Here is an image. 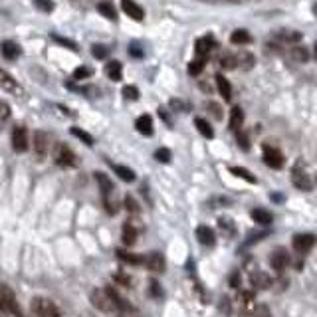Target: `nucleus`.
<instances>
[{"instance_id": "33", "label": "nucleus", "mask_w": 317, "mask_h": 317, "mask_svg": "<svg viewBox=\"0 0 317 317\" xmlns=\"http://www.w3.org/2000/svg\"><path fill=\"white\" fill-rule=\"evenodd\" d=\"M230 42L238 44V46H244V44H250L252 42V36L246 30H236V32H232V36H230Z\"/></svg>"}, {"instance_id": "45", "label": "nucleus", "mask_w": 317, "mask_h": 317, "mask_svg": "<svg viewBox=\"0 0 317 317\" xmlns=\"http://www.w3.org/2000/svg\"><path fill=\"white\" fill-rule=\"evenodd\" d=\"M10 117V107L4 103V101H0V127H2Z\"/></svg>"}, {"instance_id": "58", "label": "nucleus", "mask_w": 317, "mask_h": 317, "mask_svg": "<svg viewBox=\"0 0 317 317\" xmlns=\"http://www.w3.org/2000/svg\"><path fill=\"white\" fill-rule=\"evenodd\" d=\"M313 14H315V16H317V2H315V4H313Z\"/></svg>"}, {"instance_id": "15", "label": "nucleus", "mask_w": 317, "mask_h": 317, "mask_svg": "<svg viewBox=\"0 0 317 317\" xmlns=\"http://www.w3.org/2000/svg\"><path fill=\"white\" fill-rule=\"evenodd\" d=\"M0 52H2V56L6 57V60H18L22 50L16 42H10V40H4L2 44H0Z\"/></svg>"}, {"instance_id": "38", "label": "nucleus", "mask_w": 317, "mask_h": 317, "mask_svg": "<svg viewBox=\"0 0 317 317\" xmlns=\"http://www.w3.org/2000/svg\"><path fill=\"white\" fill-rule=\"evenodd\" d=\"M92 75H93V70L90 66H79L74 72V79H90Z\"/></svg>"}, {"instance_id": "1", "label": "nucleus", "mask_w": 317, "mask_h": 317, "mask_svg": "<svg viewBox=\"0 0 317 317\" xmlns=\"http://www.w3.org/2000/svg\"><path fill=\"white\" fill-rule=\"evenodd\" d=\"M232 307H234V311L238 313V315H248V313H252V311H256V296H254V292H250V290H240L238 292V296H236V299L232 301Z\"/></svg>"}, {"instance_id": "56", "label": "nucleus", "mask_w": 317, "mask_h": 317, "mask_svg": "<svg viewBox=\"0 0 317 317\" xmlns=\"http://www.w3.org/2000/svg\"><path fill=\"white\" fill-rule=\"evenodd\" d=\"M274 200H276V203H281V196H280V192H274V196H272Z\"/></svg>"}, {"instance_id": "7", "label": "nucleus", "mask_w": 317, "mask_h": 317, "mask_svg": "<svg viewBox=\"0 0 317 317\" xmlns=\"http://www.w3.org/2000/svg\"><path fill=\"white\" fill-rule=\"evenodd\" d=\"M290 262H292V258H290V254L285 252V248H276L270 254V266L276 272H283L287 266H290Z\"/></svg>"}, {"instance_id": "8", "label": "nucleus", "mask_w": 317, "mask_h": 317, "mask_svg": "<svg viewBox=\"0 0 317 317\" xmlns=\"http://www.w3.org/2000/svg\"><path fill=\"white\" fill-rule=\"evenodd\" d=\"M12 147L16 153H26L28 149V133L22 125H16L12 129Z\"/></svg>"}, {"instance_id": "31", "label": "nucleus", "mask_w": 317, "mask_h": 317, "mask_svg": "<svg viewBox=\"0 0 317 317\" xmlns=\"http://www.w3.org/2000/svg\"><path fill=\"white\" fill-rule=\"evenodd\" d=\"M113 170L117 172V177L121 179V181H125V183H133L137 177H135V172L131 170V168H127V167H121V165H115L113 167Z\"/></svg>"}, {"instance_id": "13", "label": "nucleus", "mask_w": 317, "mask_h": 317, "mask_svg": "<svg viewBox=\"0 0 317 317\" xmlns=\"http://www.w3.org/2000/svg\"><path fill=\"white\" fill-rule=\"evenodd\" d=\"M250 283L256 287V290H268V287L272 285V278L260 270H256L250 274Z\"/></svg>"}, {"instance_id": "9", "label": "nucleus", "mask_w": 317, "mask_h": 317, "mask_svg": "<svg viewBox=\"0 0 317 317\" xmlns=\"http://www.w3.org/2000/svg\"><path fill=\"white\" fill-rule=\"evenodd\" d=\"M264 163L272 168H281L283 165V155L278 147H272V145H264Z\"/></svg>"}, {"instance_id": "37", "label": "nucleus", "mask_w": 317, "mask_h": 317, "mask_svg": "<svg viewBox=\"0 0 317 317\" xmlns=\"http://www.w3.org/2000/svg\"><path fill=\"white\" fill-rule=\"evenodd\" d=\"M70 133H72L74 137H77L81 143H85V145H93V137H92L90 133H85L83 129H79V127H72Z\"/></svg>"}, {"instance_id": "30", "label": "nucleus", "mask_w": 317, "mask_h": 317, "mask_svg": "<svg viewBox=\"0 0 317 317\" xmlns=\"http://www.w3.org/2000/svg\"><path fill=\"white\" fill-rule=\"evenodd\" d=\"M194 125H196L198 133L203 135V137H206V139H212V137H214V131H212V127H210V123H208V121H205V119L196 117V119H194Z\"/></svg>"}, {"instance_id": "51", "label": "nucleus", "mask_w": 317, "mask_h": 317, "mask_svg": "<svg viewBox=\"0 0 317 317\" xmlns=\"http://www.w3.org/2000/svg\"><path fill=\"white\" fill-rule=\"evenodd\" d=\"M208 109H210V113L214 115L216 119H220V117H222V109H220L216 103H208Z\"/></svg>"}, {"instance_id": "32", "label": "nucleus", "mask_w": 317, "mask_h": 317, "mask_svg": "<svg viewBox=\"0 0 317 317\" xmlns=\"http://www.w3.org/2000/svg\"><path fill=\"white\" fill-rule=\"evenodd\" d=\"M290 56L294 57L296 62H299V64H303V62L309 60V52H307V48H303V46H296V48H292V50H290Z\"/></svg>"}, {"instance_id": "52", "label": "nucleus", "mask_w": 317, "mask_h": 317, "mask_svg": "<svg viewBox=\"0 0 317 317\" xmlns=\"http://www.w3.org/2000/svg\"><path fill=\"white\" fill-rule=\"evenodd\" d=\"M230 285H232V287H238L240 285V274L238 272H234L232 276H230Z\"/></svg>"}, {"instance_id": "17", "label": "nucleus", "mask_w": 317, "mask_h": 317, "mask_svg": "<svg viewBox=\"0 0 317 317\" xmlns=\"http://www.w3.org/2000/svg\"><path fill=\"white\" fill-rule=\"evenodd\" d=\"M276 40L281 46L283 44H298L301 40V34L296 30H280V32H276Z\"/></svg>"}, {"instance_id": "50", "label": "nucleus", "mask_w": 317, "mask_h": 317, "mask_svg": "<svg viewBox=\"0 0 317 317\" xmlns=\"http://www.w3.org/2000/svg\"><path fill=\"white\" fill-rule=\"evenodd\" d=\"M129 56H131V57H143V50H141V46L131 44V46H129Z\"/></svg>"}, {"instance_id": "3", "label": "nucleus", "mask_w": 317, "mask_h": 317, "mask_svg": "<svg viewBox=\"0 0 317 317\" xmlns=\"http://www.w3.org/2000/svg\"><path fill=\"white\" fill-rule=\"evenodd\" d=\"M292 183H294V186L296 188H299V190H311L313 188V179H311V175L303 168V165H301V161H298V165L294 167V170H292Z\"/></svg>"}, {"instance_id": "43", "label": "nucleus", "mask_w": 317, "mask_h": 317, "mask_svg": "<svg viewBox=\"0 0 317 317\" xmlns=\"http://www.w3.org/2000/svg\"><path fill=\"white\" fill-rule=\"evenodd\" d=\"M34 6L42 12H52L54 10V2L52 0H34Z\"/></svg>"}, {"instance_id": "42", "label": "nucleus", "mask_w": 317, "mask_h": 317, "mask_svg": "<svg viewBox=\"0 0 317 317\" xmlns=\"http://www.w3.org/2000/svg\"><path fill=\"white\" fill-rule=\"evenodd\" d=\"M155 159H157L159 163L167 165V163H170V151H168V149H165V147H161V149H157V151H155Z\"/></svg>"}, {"instance_id": "35", "label": "nucleus", "mask_w": 317, "mask_h": 317, "mask_svg": "<svg viewBox=\"0 0 317 317\" xmlns=\"http://www.w3.org/2000/svg\"><path fill=\"white\" fill-rule=\"evenodd\" d=\"M220 66L222 70H236L238 68V62H236V54H226L220 57Z\"/></svg>"}, {"instance_id": "14", "label": "nucleus", "mask_w": 317, "mask_h": 317, "mask_svg": "<svg viewBox=\"0 0 317 317\" xmlns=\"http://www.w3.org/2000/svg\"><path fill=\"white\" fill-rule=\"evenodd\" d=\"M196 238H198V242L203 246H214V242H216V236L212 232V228L205 226V224H200L196 228Z\"/></svg>"}, {"instance_id": "49", "label": "nucleus", "mask_w": 317, "mask_h": 317, "mask_svg": "<svg viewBox=\"0 0 317 317\" xmlns=\"http://www.w3.org/2000/svg\"><path fill=\"white\" fill-rule=\"evenodd\" d=\"M125 208H127L129 212H137V210H139V205L135 203L133 196H127V198H125Z\"/></svg>"}, {"instance_id": "25", "label": "nucleus", "mask_w": 317, "mask_h": 317, "mask_svg": "<svg viewBox=\"0 0 317 317\" xmlns=\"http://www.w3.org/2000/svg\"><path fill=\"white\" fill-rule=\"evenodd\" d=\"M212 48H214V40H212V36L200 38V40L196 42V54H198V57H203V60H205V56H206Z\"/></svg>"}, {"instance_id": "22", "label": "nucleus", "mask_w": 317, "mask_h": 317, "mask_svg": "<svg viewBox=\"0 0 317 317\" xmlns=\"http://www.w3.org/2000/svg\"><path fill=\"white\" fill-rule=\"evenodd\" d=\"M46 147H48V137H46V133L36 131L34 133V151H36V155L38 157H44L46 155Z\"/></svg>"}, {"instance_id": "48", "label": "nucleus", "mask_w": 317, "mask_h": 317, "mask_svg": "<svg viewBox=\"0 0 317 317\" xmlns=\"http://www.w3.org/2000/svg\"><path fill=\"white\" fill-rule=\"evenodd\" d=\"M268 236V232L264 230V232H256V234H248V238H246V246H250V244H256L258 240H262V238H266Z\"/></svg>"}, {"instance_id": "16", "label": "nucleus", "mask_w": 317, "mask_h": 317, "mask_svg": "<svg viewBox=\"0 0 317 317\" xmlns=\"http://www.w3.org/2000/svg\"><path fill=\"white\" fill-rule=\"evenodd\" d=\"M214 79H216V88H218L222 99H224V101H230V99H232V85H230V81H228L222 74H218Z\"/></svg>"}, {"instance_id": "6", "label": "nucleus", "mask_w": 317, "mask_h": 317, "mask_svg": "<svg viewBox=\"0 0 317 317\" xmlns=\"http://www.w3.org/2000/svg\"><path fill=\"white\" fill-rule=\"evenodd\" d=\"M315 242H317V238H315L313 234H307V232H305V234H296L294 240H292L294 250H296L299 256H305L309 250H313Z\"/></svg>"}, {"instance_id": "26", "label": "nucleus", "mask_w": 317, "mask_h": 317, "mask_svg": "<svg viewBox=\"0 0 317 317\" xmlns=\"http://www.w3.org/2000/svg\"><path fill=\"white\" fill-rule=\"evenodd\" d=\"M230 172H232L234 177H240L242 181L250 183V185H256V183H258L256 175H252V172H250L248 168H244V167H230Z\"/></svg>"}, {"instance_id": "57", "label": "nucleus", "mask_w": 317, "mask_h": 317, "mask_svg": "<svg viewBox=\"0 0 317 317\" xmlns=\"http://www.w3.org/2000/svg\"><path fill=\"white\" fill-rule=\"evenodd\" d=\"M313 56H315V62H317V42H315V46H313Z\"/></svg>"}, {"instance_id": "36", "label": "nucleus", "mask_w": 317, "mask_h": 317, "mask_svg": "<svg viewBox=\"0 0 317 317\" xmlns=\"http://www.w3.org/2000/svg\"><path fill=\"white\" fill-rule=\"evenodd\" d=\"M117 256L121 258L123 262H127V264H133V266H139V264H143V258H141V256H137V254H129V252L117 250Z\"/></svg>"}, {"instance_id": "20", "label": "nucleus", "mask_w": 317, "mask_h": 317, "mask_svg": "<svg viewBox=\"0 0 317 317\" xmlns=\"http://www.w3.org/2000/svg\"><path fill=\"white\" fill-rule=\"evenodd\" d=\"M48 301L50 299H44V298H34L32 299V313L34 317H50L48 315Z\"/></svg>"}, {"instance_id": "21", "label": "nucleus", "mask_w": 317, "mask_h": 317, "mask_svg": "<svg viewBox=\"0 0 317 317\" xmlns=\"http://www.w3.org/2000/svg\"><path fill=\"white\" fill-rule=\"evenodd\" d=\"M250 216H252V220L254 222H258L260 226H268V224H272V214L268 212V210H264V208H254L252 212H250Z\"/></svg>"}, {"instance_id": "2", "label": "nucleus", "mask_w": 317, "mask_h": 317, "mask_svg": "<svg viewBox=\"0 0 317 317\" xmlns=\"http://www.w3.org/2000/svg\"><path fill=\"white\" fill-rule=\"evenodd\" d=\"M0 299H2V305H4L6 313L16 315V317H24L22 307H20V303H18V299H16V296H14V292L10 290L6 283L0 285Z\"/></svg>"}, {"instance_id": "18", "label": "nucleus", "mask_w": 317, "mask_h": 317, "mask_svg": "<svg viewBox=\"0 0 317 317\" xmlns=\"http://www.w3.org/2000/svg\"><path fill=\"white\" fill-rule=\"evenodd\" d=\"M135 127H137V131L141 135H145V137L153 135V119H151V115H141V117L137 119V123H135Z\"/></svg>"}, {"instance_id": "34", "label": "nucleus", "mask_w": 317, "mask_h": 317, "mask_svg": "<svg viewBox=\"0 0 317 317\" xmlns=\"http://www.w3.org/2000/svg\"><path fill=\"white\" fill-rule=\"evenodd\" d=\"M97 12L101 16H105L107 20H117V12H115V8L109 2H99L97 4Z\"/></svg>"}, {"instance_id": "39", "label": "nucleus", "mask_w": 317, "mask_h": 317, "mask_svg": "<svg viewBox=\"0 0 317 317\" xmlns=\"http://www.w3.org/2000/svg\"><path fill=\"white\" fill-rule=\"evenodd\" d=\"M203 70H205V60H203V57H198V60H192V62L188 64V74H190V75H198Z\"/></svg>"}, {"instance_id": "27", "label": "nucleus", "mask_w": 317, "mask_h": 317, "mask_svg": "<svg viewBox=\"0 0 317 317\" xmlns=\"http://www.w3.org/2000/svg\"><path fill=\"white\" fill-rule=\"evenodd\" d=\"M105 74L109 75V79H113V81H121V75H123V68H121V64L119 62H109L107 66H105Z\"/></svg>"}, {"instance_id": "10", "label": "nucleus", "mask_w": 317, "mask_h": 317, "mask_svg": "<svg viewBox=\"0 0 317 317\" xmlns=\"http://www.w3.org/2000/svg\"><path fill=\"white\" fill-rule=\"evenodd\" d=\"M143 264H145L153 274H163L165 272V256L161 252H151L145 260H143Z\"/></svg>"}, {"instance_id": "24", "label": "nucleus", "mask_w": 317, "mask_h": 317, "mask_svg": "<svg viewBox=\"0 0 317 317\" xmlns=\"http://www.w3.org/2000/svg\"><path fill=\"white\" fill-rule=\"evenodd\" d=\"M121 238H123V242H125L127 246H131V244H135V242H137V228H135L131 222H125V224H123Z\"/></svg>"}, {"instance_id": "40", "label": "nucleus", "mask_w": 317, "mask_h": 317, "mask_svg": "<svg viewBox=\"0 0 317 317\" xmlns=\"http://www.w3.org/2000/svg\"><path fill=\"white\" fill-rule=\"evenodd\" d=\"M52 40H54V42H57V44H62V46H66L68 50H74V52H77V50H79L75 42H72V40H68V38H64V36H57V34H52Z\"/></svg>"}, {"instance_id": "55", "label": "nucleus", "mask_w": 317, "mask_h": 317, "mask_svg": "<svg viewBox=\"0 0 317 317\" xmlns=\"http://www.w3.org/2000/svg\"><path fill=\"white\" fill-rule=\"evenodd\" d=\"M8 313H6V309H4V305H2V299H0V317H6Z\"/></svg>"}, {"instance_id": "53", "label": "nucleus", "mask_w": 317, "mask_h": 317, "mask_svg": "<svg viewBox=\"0 0 317 317\" xmlns=\"http://www.w3.org/2000/svg\"><path fill=\"white\" fill-rule=\"evenodd\" d=\"M170 107H175V109H181V111L188 109V105H186V103H181L179 99H172V101H170Z\"/></svg>"}, {"instance_id": "5", "label": "nucleus", "mask_w": 317, "mask_h": 317, "mask_svg": "<svg viewBox=\"0 0 317 317\" xmlns=\"http://www.w3.org/2000/svg\"><path fill=\"white\" fill-rule=\"evenodd\" d=\"M54 161L60 165V167H75L77 159L74 155V151L66 145V143H57V145L54 147Z\"/></svg>"}, {"instance_id": "54", "label": "nucleus", "mask_w": 317, "mask_h": 317, "mask_svg": "<svg viewBox=\"0 0 317 317\" xmlns=\"http://www.w3.org/2000/svg\"><path fill=\"white\" fill-rule=\"evenodd\" d=\"M115 280L121 281V283H129V278L127 276H115Z\"/></svg>"}, {"instance_id": "23", "label": "nucleus", "mask_w": 317, "mask_h": 317, "mask_svg": "<svg viewBox=\"0 0 317 317\" xmlns=\"http://www.w3.org/2000/svg\"><path fill=\"white\" fill-rule=\"evenodd\" d=\"M242 123H244V111L240 107H232V111H230V129L240 131Z\"/></svg>"}, {"instance_id": "44", "label": "nucleus", "mask_w": 317, "mask_h": 317, "mask_svg": "<svg viewBox=\"0 0 317 317\" xmlns=\"http://www.w3.org/2000/svg\"><path fill=\"white\" fill-rule=\"evenodd\" d=\"M92 54L97 57V60H105L107 54H109V50H107L105 46H101V44H95V46L92 48Z\"/></svg>"}, {"instance_id": "46", "label": "nucleus", "mask_w": 317, "mask_h": 317, "mask_svg": "<svg viewBox=\"0 0 317 317\" xmlns=\"http://www.w3.org/2000/svg\"><path fill=\"white\" fill-rule=\"evenodd\" d=\"M236 139H238V145L244 149V151H248L250 149V139H248V135L240 129V131H236Z\"/></svg>"}, {"instance_id": "11", "label": "nucleus", "mask_w": 317, "mask_h": 317, "mask_svg": "<svg viewBox=\"0 0 317 317\" xmlns=\"http://www.w3.org/2000/svg\"><path fill=\"white\" fill-rule=\"evenodd\" d=\"M0 88H2L4 92H8V93H14V95L22 93V88L18 85V81L10 74H6L2 68H0Z\"/></svg>"}, {"instance_id": "4", "label": "nucleus", "mask_w": 317, "mask_h": 317, "mask_svg": "<svg viewBox=\"0 0 317 317\" xmlns=\"http://www.w3.org/2000/svg\"><path fill=\"white\" fill-rule=\"evenodd\" d=\"M90 301L99 309V311H105V313H111V311H115L117 307H115V303H113V299L109 298V294H107V290H92L90 292Z\"/></svg>"}, {"instance_id": "41", "label": "nucleus", "mask_w": 317, "mask_h": 317, "mask_svg": "<svg viewBox=\"0 0 317 317\" xmlns=\"http://www.w3.org/2000/svg\"><path fill=\"white\" fill-rule=\"evenodd\" d=\"M123 95L129 101H137L139 99V90L135 88V85H125V88H123Z\"/></svg>"}, {"instance_id": "47", "label": "nucleus", "mask_w": 317, "mask_h": 317, "mask_svg": "<svg viewBox=\"0 0 317 317\" xmlns=\"http://www.w3.org/2000/svg\"><path fill=\"white\" fill-rule=\"evenodd\" d=\"M149 296H153V298H161V296H163L159 281H155V280H151V281H149Z\"/></svg>"}, {"instance_id": "12", "label": "nucleus", "mask_w": 317, "mask_h": 317, "mask_svg": "<svg viewBox=\"0 0 317 317\" xmlns=\"http://www.w3.org/2000/svg\"><path fill=\"white\" fill-rule=\"evenodd\" d=\"M121 8H123V12H125L131 20L141 22L143 18H145V12H143V8H141L137 2H133V0H121Z\"/></svg>"}, {"instance_id": "19", "label": "nucleus", "mask_w": 317, "mask_h": 317, "mask_svg": "<svg viewBox=\"0 0 317 317\" xmlns=\"http://www.w3.org/2000/svg\"><path fill=\"white\" fill-rule=\"evenodd\" d=\"M95 181H97V185H99V188H101V194H103V198L105 196H111L113 194V183L107 179V175H103V172H95Z\"/></svg>"}, {"instance_id": "28", "label": "nucleus", "mask_w": 317, "mask_h": 317, "mask_svg": "<svg viewBox=\"0 0 317 317\" xmlns=\"http://www.w3.org/2000/svg\"><path fill=\"white\" fill-rule=\"evenodd\" d=\"M218 226H220V230H222L226 236H234V234H236V226H234V220H232V218L220 216V218H218Z\"/></svg>"}, {"instance_id": "29", "label": "nucleus", "mask_w": 317, "mask_h": 317, "mask_svg": "<svg viewBox=\"0 0 317 317\" xmlns=\"http://www.w3.org/2000/svg\"><path fill=\"white\" fill-rule=\"evenodd\" d=\"M236 62H238V68H242V70H250V68H254V64H256L254 56L248 54V52H240V54H236Z\"/></svg>"}]
</instances>
